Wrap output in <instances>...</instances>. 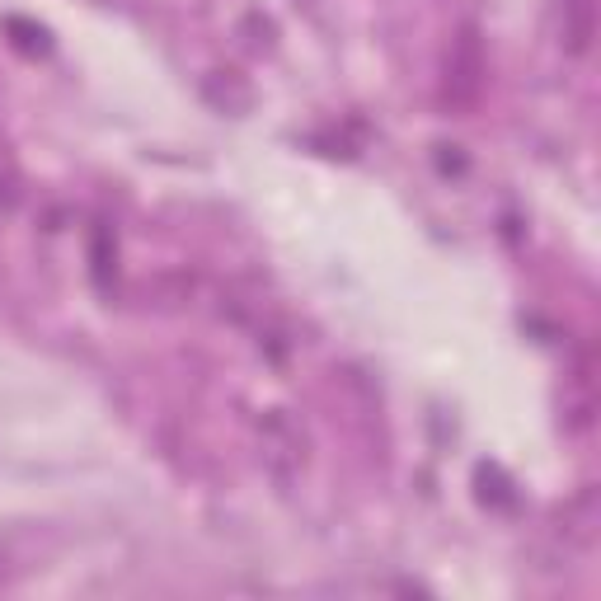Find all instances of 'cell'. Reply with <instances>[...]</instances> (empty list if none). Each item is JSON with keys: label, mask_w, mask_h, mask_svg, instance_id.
Returning <instances> with one entry per match:
<instances>
[{"label": "cell", "mask_w": 601, "mask_h": 601, "mask_svg": "<svg viewBox=\"0 0 601 601\" xmlns=\"http://www.w3.org/2000/svg\"><path fill=\"white\" fill-rule=\"evenodd\" d=\"M484 76H489V62H484V43H479V29H475V24H465V29L451 38L442 99H447L451 108H475L479 94H484Z\"/></svg>", "instance_id": "6da1fadb"}, {"label": "cell", "mask_w": 601, "mask_h": 601, "mask_svg": "<svg viewBox=\"0 0 601 601\" xmlns=\"http://www.w3.org/2000/svg\"><path fill=\"white\" fill-rule=\"evenodd\" d=\"M597 33V0H564V47L583 57Z\"/></svg>", "instance_id": "7a4b0ae2"}, {"label": "cell", "mask_w": 601, "mask_h": 601, "mask_svg": "<svg viewBox=\"0 0 601 601\" xmlns=\"http://www.w3.org/2000/svg\"><path fill=\"white\" fill-rule=\"evenodd\" d=\"M90 259H94V278H99V287L108 282V263H113V245H108V226L99 221L90 231Z\"/></svg>", "instance_id": "3957f363"}, {"label": "cell", "mask_w": 601, "mask_h": 601, "mask_svg": "<svg viewBox=\"0 0 601 601\" xmlns=\"http://www.w3.org/2000/svg\"><path fill=\"white\" fill-rule=\"evenodd\" d=\"M5 29H10V33H19L15 43L24 47V52H47V33L38 29V24H29V19L10 15V19H5Z\"/></svg>", "instance_id": "277c9868"}]
</instances>
